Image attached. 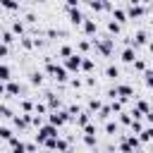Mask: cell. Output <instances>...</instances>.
Here are the masks:
<instances>
[{
	"label": "cell",
	"mask_w": 153,
	"mask_h": 153,
	"mask_svg": "<svg viewBox=\"0 0 153 153\" xmlns=\"http://www.w3.org/2000/svg\"><path fill=\"white\" fill-rule=\"evenodd\" d=\"M45 74L53 76L57 84H67V81H69V72H67V67H65V65H57L53 57H45Z\"/></svg>",
	"instance_id": "obj_1"
},
{
	"label": "cell",
	"mask_w": 153,
	"mask_h": 153,
	"mask_svg": "<svg viewBox=\"0 0 153 153\" xmlns=\"http://www.w3.org/2000/svg\"><path fill=\"white\" fill-rule=\"evenodd\" d=\"M91 48L100 57H110L112 50H115V38L112 36H108V38H91Z\"/></svg>",
	"instance_id": "obj_2"
},
{
	"label": "cell",
	"mask_w": 153,
	"mask_h": 153,
	"mask_svg": "<svg viewBox=\"0 0 153 153\" xmlns=\"http://www.w3.org/2000/svg\"><path fill=\"white\" fill-rule=\"evenodd\" d=\"M69 120H72V117H69L67 108H60V110H48V122H50V124H55L57 129H60V127H65Z\"/></svg>",
	"instance_id": "obj_3"
},
{
	"label": "cell",
	"mask_w": 153,
	"mask_h": 153,
	"mask_svg": "<svg viewBox=\"0 0 153 153\" xmlns=\"http://www.w3.org/2000/svg\"><path fill=\"white\" fill-rule=\"evenodd\" d=\"M50 136H57V127L55 124H50V122H43L41 127H38V134H36V143L41 146L45 139H50Z\"/></svg>",
	"instance_id": "obj_4"
},
{
	"label": "cell",
	"mask_w": 153,
	"mask_h": 153,
	"mask_svg": "<svg viewBox=\"0 0 153 153\" xmlns=\"http://www.w3.org/2000/svg\"><path fill=\"white\" fill-rule=\"evenodd\" d=\"M62 65L67 67V72H81V53H72L69 57H62Z\"/></svg>",
	"instance_id": "obj_5"
},
{
	"label": "cell",
	"mask_w": 153,
	"mask_h": 153,
	"mask_svg": "<svg viewBox=\"0 0 153 153\" xmlns=\"http://www.w3.org/2000/svg\"><path fill=\"white\" fill-rule=\"evenodd\" d=\"M148 14V7L146 5H127V17L134 22V19H141Z\"/></svg>",
	"instance_id": "obj_6"
},
{
	"label": "cell",
	"mask_w": 153,
	"mask_h": 153,
	"mask_svg": "<svg viewBox=\"0 0 153 153\" xmlns=\"http://www.w3.org/2000/svg\"><path fill=\"white\" fill-rule=\"evenodd\" d=\"M29 124H31V112H22V115H14L12 117V127L14 129H29Z\"/></svg>",
	"instance_id": "obj_7"
},
{
	"label": "cell",
	"mask_w": 153,
	"mask_h": 153,
	"mask_svg": "<svg viewBox=\"0 0 153 153\" xmlns=\"http://www.w3.org/2000/svg\"><path fill=\"white\" fill-rule=\"evenodd\" d=\"M67 17H69V24L72 26H81V22H84V12L79 10V7H67Z\"/></svg>",
	"instance_id": "obj_8"
},
{
	"label": "cell",
	"mask_w": 153,
	"mask_h": 153,
	"mask_svg": "<svg viewBox=\"0 0 153 153\" xmlns=\"http://www.w3.org/2000/svg\"><path fill=\"white\" fill-rule=\"evenodd\" d=\"M131 45H134V48H143V45H148V31H146V29H139V31L131 36Z\"/></svg>",
	"instance_id": "obj_9"
},
{
	"label": "cell",
	"mask_w": 153,
	"mask_h": 153,
	"mask_svg": "<svg viewBox=\"0 0 153 153\" xmlns=\"http://www.w3.org/2000/svg\"><path fill=\"white\" fill-rule=\"evenodd\" d=\"M81 29H84L86 36H96V33H98V24H96V19H91V17H84Z\"/></svg>",
	"instance_id": "obj_10"
},
{
	"label": "cell",
	"mask_w": 153,
	"mask_h": 153,
	"mask_svg": "<svg viewBox=\"0 0 153 153\" xmlns=\"http://www.w3.org/2000/svg\"><path fill=\"white\" fill-rule=\"evenodd\" d=\"M22 93H24V88H22L17 81H12V79L5 81V96H14V98H19Z\"/></svg>",
	"instance_id": "obj_11"
},
{
	"label": "cell",
	"mask_w": 153,
	"mask_h": 153,
	"mask_svg": "<svg viewBox=\"0 0 153 153\" xmlns=\"http://www.w3.org/2000/svg\"><path fill=\"white\" fill-rule=\"evenodd\" d=\"M120 60H122L124 65H131V62L136 60V48H134V45H127V48L120 53Z\"/></svg>",
	"instance_id": "obj_12"
},
{
	"label": "cell",
	"mask_w": 153,
	"mask_h": 153,
	"mask_svg": "<svg viewBox=\"0 0 153 153\" xmlns=\"http://www.w3.org/2000/svg\"><path fill=\"white\" fill-rule=\"evenodd\" d=\"M115 88H117V98H134V88L129 86V84H115Z\"/></svg>",
	"instance_id": "obj_13"
},
{
	"label": "cell",
	"mask_w": 153,
	"mask_h": 153,
	"mask_svg": "<svg viewBox=\"0 0 153 153\" xmlns=\"http://www.w3.org/2000/svg\"><path fill=\"white\" fill-rule=\"evenodd\" d=\"M45 105H48V110H60L62 108V100H60V96H55V93H45Z\"/></svg>",
	"instance_id": "obj_14"
},
{
	"label": "cell",
	"mask_w": 153,
	"mask_h": 153,
	"mask_svg": "<svg viewBox=\"0 0 153 153\" xmlns=\"http://www.w3.org/2000/svg\"><path fill=\"white\" fill-rule=\"evenodd\" d=\"M110 14H112V19H115V22H120V24H127V22H129L127 10H122V7H112V10H110Z\"/></svg>",
	"instance_id": "obj_15"
},
{
	"label": "cell",
	"mask_w": 153,
	"mask_h": 153,
	"mask_svg": "<svg viewBox=\"0 0 153 153\" xmlns=\"http://www.w3.org/2000/svg\"><path fill=\"white\" fill-rule=\"evenodd\" d=\"M91 110H79L76 115H74V122H76V127H84L86 122H91Z\"/></svg>",
	"instance_id": "obj_16"
},
{
	"label": "cell",
	"mask_w": 153,
	"mask_h": 153,
	"mask_svg": "<svg viewBox=\"0 0 153 153\" xmlns=\"http://www.w3.org/2000/svg\"><path fill=\"white\" fill-rule=\"evenodd\" d=\"M136 136L141 139V143H148V141H153V124H148V127L143 124V129H141Z\"/></svg>",
	"instance_id": "obj_17"
},
{
	"label": "cell",
	"mask_w": 153,
	"mask_h": 153,
	"mask_svg": "<svg viewBox=\"0 0 153 153\" xmlns=\"http://www.w3.org/2000/svg\"><path fill=\"white\" fill-rule=\"evenodd\" d=\"M29 84H31V86H41V84H43V72H41V69H33V72L29 74Z\"/></svg>",
	"instance_id": "obj_18"
},
{
	"label": "cell",
	"mask_w": 153,
	"mask_h": 153,
	"mask_svg": "<svg viewBox=\"0 0 153 153\" xmlns=\"http://www.w3.org/2000/svg\"><path fill=\"white\" fill-rule=\"evenodd\" d=\"M103 129H105V134L115 136V134H117V129H120V122H117V120H105V127H103Z\"/></svg>",
	"instance_id": "obj_19"
},
{
	"label": "cell",
	"mask_w": 153,
	"mask_h": 153,
	"mask_svg": "<svg viewBox=\"0 0 153 153\" xmlns=\"http://www.w3.org/2000/svg\"><path fill=\"white\" fill-rule=\"evenodd\" d=\"M10 31H12V33H14L17 38H19V36H24V31H26V26H24V22H19V19H17V22H12V26H10Z\"/></svg>",
	"instance_id": "obj_20"
},
{
	"label": "cell",
	"mask_w": 153,
	"mask_h": 153,
	"mask_svg": "<svg viewBox=\"0 0 153 153\" xmlns=\"http://www.w3.org/2000/svg\"><path fill=\"white\" fill-rule=\"evenodd\" d=\"M19 45H22L24 50H33V48H36V41H33L31 36H19Z\"/></svg>",
	"instance_id": "obj_21"
},
{
	"label": "cell",
	"mask_w": 153,
	"mask_h": 153,
	"mask_svg": "<svg viewBox=\"0 0 153 153\" xmlns=\"http://www.w3.org/2000/svg\"><path fill=\"white\" fill-rule=\"evenodd\" d=\"M93 69H96V62H93L91 57L81 55V72H86V74H88V72H93Z\"/></svg>",
	"instance_id": "obj_22"
},
{
	"label": "cell",
	"mask_w": 153,
	"mask_h": 153,
	"mask_svg": "<svg viewBox=\"0 0 153 153\" xmlns=\"http://www.w3.org/2000/svg\"><path fill=\"white\" fill-rule=\"evenodd\" d=\"M7 148H12V151H26V143H24V141H19L17 136H12V139L7 141Z\"/></svg>",
	"instance_id": "obj_23"
},
{
	"label": "cell",
	"mask_w": 153,
	"mask_h": 153,
	"mask_svg": "<svg viewBox=\"0 0 153 153\" xmlns=\"http://www.w3.org/2000/svg\"><path fill=\"white\" fill-rule=\"evenodd\" d=\"M0 7L7 12H17L19 10V0H0Z\"/></svg>",
	"instance_id": "obj_24"
},
{
	"label": "cell",
	"mask_w": 153,
	"mask_h": 153,
	"mask_svg": "<svg viewBox=\"0 0 153 153\" xmlns=\"http://www.w3.org/2000/svg\"><path fill=\"white\" fill-rule=\"evenodd\" d=\"M120 31H122V24L115 22V19H110V22H108V33H110V36H120Z\"/></svg>",
	"instance_id": "obj_25"
},
{
	"label": "cell",
	"mask_w": 153,
	"mask_h": 153,
	"mask_svg": "<svg viewBox=\"0 0 153 153\" xmlns=\"http://www.w3.org/2000/svg\"><path fill=\"white\" fill-rule=\"evenodd\" d=\"M0 41H2L5 45H14V43H17L19 38H17V36H14L12 31H2V36H0Z\"/></svg>",
	"instance_id": "obj_26"
},
{
	"label": "cell",
	"mask_w": 153,
	"mask_h": 153,
	"mask_svg": "<svg viewBox=\"0 0 153 153\" xmlns=\"http://www.w3.org/2000/svg\"><path fill=\"white\" fill-rule=\"evenodd\" d=\"M96 117H98V120H110V117H112V108H110V103L103 105V108L96 112Z\"/></svg>",
	"instance_id": "obj_27"
},
{
	"label": "cell",
	"mask_w": 153,
	"mask_h": 153,
	"mask_svg": "<svg viewBox=\"0 0 153 153\" xmlns=\"http://www.w3.org/2000/svg\"><path fill=\"white\" fill-rule=\"evenodd\" d=\"M117 115H120V117H117V122H120L122 127H129V122L134 120V117H131V110H129V112H127V110H122V112H117Z\"/></svg>",
	"instance_id": "obj_28"
},
{
	"label": "cell",
	"mask_w": 153,
	"mask_h": 153,
	"mask_svg": "<svg viewBox=\"0 0 153 153\" xmlns=\"http://www.w3.org/2000/svg\"><path fill=\"white\" fill-rule=\"evenodd\" d=\"M53 151H69V141L60 139V134H57V136H55V146H53Z\"/></svg>",
	"instance_id": "obj_29"
},
{
	"label": "cell",
	"mask_w": 153,
	"mask_h": 153,
	"mask_svg": "<svg viewBox=\"0 0 153 153\" xmlns=\"http://www.w3.org/2000/svg\"><path fill=\"white\" fill-rule=\"evenodd\" d=\"M105 76H108V79H117V76H120V67H117V65H108V67H105Z\"/></svg>",
	"instance_id": "obj_30"
},
{
	"label": "cell",
	"mask_w": 153,
	"mask_h": 153,
	"mask_svg": "<svg viewBox=\"0 0 153 153\" xmlns=\"http://www.w3.org/2000/svg\"><path fill=\"white\" fill-rule=\"evenodd\" d=\"M129 129H131V134H139V131L143 129V122H141L139 117H134V120L129 122Z\"/></svg>",
	"instance_id": "obj_31"
},
{
	"label": "cell",
	"mask_w": 153,
	"mask_h": 153,
	"mask_svg": "<svg viewBox=\"0 0 153 153\" xmlns=\"http://www.w3.org/2000/svg\"><path fill=\"white\" fill-rule=\"evenodd\" d=\"M0 117H5V120H12V117H14L12 108H10V105H5V103H0Z\"/></svg>",
	"instance_id": "obj_32"
},
{
	"label": "cell",
	"mask_w": 153,
	"mask_h": 153,
	"mask_svg": "<svg viewBox=\"0 0 153 153\" xmlns=\"http://www.w3.org/2000/svg\"><path fill=\"white\" fill-rule=\"evenodd\" d=\"M12 79V69L7 65H0V81H10Z\"/></svg>",
	"instance_id": "obj_33"
},
{
	"label": "cell",
	"mask_w": 153,
	"mask_h": 153,
	"mask_svg": "<svg viewBox=\"0 0 153 153\" xmlns=\"http://www.w3.org/2000/svg\"><path fill=\"white\" fill-rule=\"evenodd\" d=\"M88 50H91V41H79V43H76V53L86 55Z\"/></svg>",
	"instance_id": "obj_34"
},
{
	"label": "cell",
	"mask_w": 153,
	"mask_h": 153,
	"mask_svg": "<svg viewBox=\"0 0 153 153\" xmlns=\"http://www.w3.org/2000/svg\"><path fill=\"white\" fill-rule=\"evenodd\" d=\"M100 108H103V100H100V98H91V100H88V110H91V112H98Z\"/></svg>",
	"instance_id": "obj_35"
},
{
	"label": "cell",
	"mask_w": 153,
	"mask_h": 153,
	"mask_svg": "<svg viewBox=\"0 0 153 153\" xmlns=\"http://www.w3.org/2000/svg\"><path fill=\"white\" fill-rule=\"evenodd\" d=\"M134 108H136V110H139L141 115H146V112L151 110V105H148L146 100H134Z\"/></svg>",
	"instance_id": "obj_36"
},
{
	"label": "cell",
	"mask_w": 153,
	"mask_h": 153,
	"mask_svg": "<svg viewBox=\"0 0 153 153\" xmlns=\"http://www.w3.org/2000/svg\"><path fill=\"white\" fill-rule=\"evenodd\" d=\"M72 53H74V48H72V45H67V43H65V45H60V50H57V55H60V57H69Z\"/></svg>",
	"instance_id": "obj_37"
},
{
	"label": "cell",
	"mask_w": 153,
	"mask_h": 153,
	"mask_svg": "<svg viewBox=\"0 0 153 153\" xmlns=\"http://www.w3.org/2000/svg\"><path fill=\"white\" fill-rule=\"evenodd\" d=\"M131 67H134L136 72H146V69H148V65H146V60H139V57H136V60L131 62Z\"/></svg>",
	"instance_id": "obj_38"
},
{
	"label": "cell",
	"mask_w": 153,
	"mask_h": 153,
	"mask_svg": "<svg viewBox=\"0 0 153 153\" xmlns=\"http://www.w3.org/2000/svg\"><path fill=\"white\" fill-rule=\"evenodd\" d=\"M19 108H22V112H33V100H19Z\"/></svg>",
	"instance_id": "obj_39"
},
{
	"label": "cell",
	"mask_w": 153,
	"mask_h": 153,
	"mask_svg": "<svg viewBox=\"0 0 153 153\" xmlns=\"http://www.w3.org/2000/svg\"><path fill=\"white\" fill-rule=\"evenodd\" d=\"M33 112H38V115H48V105L41 103V100H36V103H33Z\"/></svg>",
	"instance_id": "obj_40"
},
{
	"label": "cell",
	"mask_w": 153,
	"mask_h": 153,
	"mask_svg": "<svg viewBox=\"0 0 153 153\" xmlns=\"http://www.w3.org/2000/svg\"><path fill=\"white\" fill-rule=\"evenodd\" d=\"M143 74V84L148 86V88H153V69H146V72H141Z\"/></svg>",
	"instance_id": "obj_41"
},
{
	"label": "cell",
	"mask_w": 153,
	"mask_h": 153,
	"mask_svg": "<svg viewBox=\"0 0 153 153\" xmlns=\"http://www.w3.org/2000/svg\"><path fill=\"white\" fill-rule=\"evenodd\" d=\"M12 136H14V134H12L10 127H0V139H2V141H10Z\"/></svg>",
	"instance_id": "obj_42"
},
{
	"label": "cell",
	"mask_w": 153,
	"mask_h": 153,
	"mask_svg": "<svg viewBox=\"0 0 153 153\" xmlns=\"http://www.w3.org/2000/svg\"><path fill=\"white\" fill-rule=\"evenodd\" d=\"M81 129H84V134H96V131H98V127H96V122H86V124H84Z\"/></svg>",
	"instance_id": "obj_43"
},
{
	"label": "cell",
	"mask_w": 153,
	"mask_h": 153,
	"mask_svg": "<svg viewBox=\"0 0 153 153\" xmlns=\"http://www.w3.org/2000/svg\"><path fill=\"white\" fill-rule=\"evenodd\" d=\"M45 36L53 41V38H57V36H65V31H60V29H48V31H45Z\"/></svg>",
	"instance_id": "obj_44"
},
{
	"label": "cell",
	"mask_w": 153,
	"mask_h": 153,
	"mask_svg": "<svg viewBox=\"0 0 153 153\" xmlns=\"http://www.w3.org/2000/svg\"><path fill=\"white\" fill-rule=\"evenodd\" d=\"M43 122H45V120H43L38 112H31V124H33V127H41Z\"/></svg>",
	"instance_id": "obj_45"
},
{
	"label": "cell",
	"mask_w": 153,
	"mask_h": 153,
	"mask_svg": "<svg viewBox=\"0 0 153 153\" xmlns=\"http://www.w3.org/2000/svg\"><path fill=\"white\" fill-rule=\"evenodd\" d=\"M84 143H86L88 148H93V146H96V134H84Z\"/></svg>",
	"instance_id": "obj_46"
},
{
	"label": "cell",
	"mask_w": 153,
	"mask_h": 153,
	"mask_svg": "<svg viewBox=\"0 0 153 153\" xmlns=\"http://www.w3.org/2000/svg\"><path fill=\"white\" fill-rule=\"evenodd\" d=\"M84 84H86L88 88H93V86H96V76H91V72H88V76L84 79Z\"/></svg>",
	"instance_id": "obj_47"
},
{
	"label": "cell",
	"mask_w": 153,
	"mask_h": 153,
	"mask_svg": "<svg viewBox=\"0 0 153 153\" xmlns=\"http://www.w3.org/2000/svg\"><path fill=\"white\" fill-rule=\"evenodd\" d=\"M10 55V45H5L2 41H0V57H7Z\"/></svg>",
	"instance_id": "obj_48"
},
{
	"label": "cell",
	"mask_w": 153,
	"mask_h": 153,
	"mask_svg": "<svg viewBox=\"0 0 153 153\" xmlns=\"http://www.w3.org/2000/svg\"><path fill=\"white\" fill-rule=\"evenodd\" d=\"M151 2H153V0H127V5H146V7H148Z\"/></svg>",
	"instance_id": "obj_49"
},
{
	"label": "cell",
	"mask_w": 153,
	"mask_h": 153,
	"mask_svg": "<svg viewBox=\"0 0 153 153\" xmlns=\"http://www.w3.org/2000/svg\"><path fill=\"white\" fill-rule=\"evenodd\" d=\"M26 22H29V24H36V22H38V17H36L33 12H29V14H26Z\"/></svg>",
	"instance_id": "obj_50"
},
{
	"label": "cell",
	"mask_w": 153,
	"mask_h": 153,
	"mask_svg": "<svg viewBox=\"0 0 153 153\" xmlns=\"http://www.w3.org/2000/svg\"><path fill=\"white\" fill-rule=\"evenodd\" d=\"M69 86H72V88H81V79H72Z\"/></svg>",
	"instance_id": "obj_51"
},
{
	"label": "cell",
	"mask_w": 153,
	"mask_h": 153,
	"mask_svg": "<svg viewBox=\"0 0 153 153\" xmlns=\"http://www.w3.org/2000/svg\"><path fill=\"white\" fill-rule=\"evenodd\" d=\"M108 98H110V100H112V98H117V88H115V86H112V88H108Z\"/></svg>",
	"instance_id": "obj_52"
},
{
	"label": "cell",
	"mask_w": 153,
	"mask_h": 153,
	"mask_svg": "<svg viewBox=\"0 0 153 153\" xmlns=\"http://www.w3.org/2000/svg\"><path fill=\"white\" fill-rule=\"evenodd\" d=\"M67 7H79V0H67Z\"/></svg>",
	"instance_id": "obj_53"
},
{
	"label": "cell",
	"mask_w": 153,
	"mask_h": 153,
	"mask_svg": "<svg viewBox=\"0 0 153 153\" xmlns=\"http://www.w3.org/2000/svg\"><path fill=\"white\" fill-rule=\"evenodd\" d=\"M0 96H5V81H0Z\"/></svg>",
	"instance_id": "obj_54"
},
{
	"label": "cell",
	"mask_w": 153,
	"mask_h": 153,
	"mask_svg": "<svg viewBox=\"0 0 153 153\" xmlns=\"http://www.w3.org/2000/svg\"><path fill=\"white\" fill-rule=\"evenodd\" d=\"M148 50H151V53H153V41H148Z\"/></svg>",
	"instance_id": "obj_55"
},
{
	"label": "cell",
	"mask_w": 153,
	"mask_h": 153,
	"mask_svg": "<svg viewBox=\"0 0 153 153\" xmlns=\"http://www.w3.org/2000/svg\"><path fill=\"white\" fill-rule=\"evenodd\" d=\"M148 12H151V14H153V2H151V5H148Z\"/></svg>",
	"instance_id": "obj_56"
},
{
	"label": "cell",
	"mask_w": 153,
	"mask_h": 153,
	"mask_svg": "<svg viewBox=\"0 0 153 153\" xmlns=\"http://www.w3.org/2000/svg\"><path fill=\"white\" fill-rule=\"evenodd\" d=\"M33 2H48V0H33Z\"/></svg>",
	"instance_id": "obj_57"
},
{
	"label": "cell",
	"mask_w": 153,
	"mask_h": 153,
	"mask_svg": "<svg viewBox=\"0 0 153 153\" xmlns=\"http://www.w3.org/2000/svg\"><path fill=\"white\" fill-rule=\"evenodd\" d=\"M0 14H2V7H0Z\"/></svg>",
	"instance_id": "obj_58"
},
{
	"label": "cell",
	"mask_w": 153,
	"mask_h": 153,
	"mask_svg": "<svg viewBox=\"0 0 153 153\" xmlns=\"http://www.w3.org/2000/svg\"><path fill=\"white\" fill-rule=\"evenodd\" d=\"M110 2H115V0H110Z\"/></svg>",
	"instance_id": "obj_59"
},
{
	"label": "cell",
	"mask_w": 153,
	"mask_h": 153,
	"mask_svg": "<svg viewBox=\"0 0 153 153\" xmlns=\"http://www.w3.org/2000/svg\"><path fill=\"white\" fill-rule=\"evenodd\" d=\"M19 2H24V0H19Z\"/></svg>",
	"instance_id": "obj_60"
}]
</instances>
